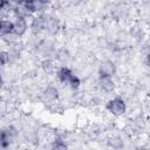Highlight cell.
<instances>
[{
    "instance_id": "8992f818",
    "label": "cell",
    "mask_w": 150,
    "mask_h": 150,
    "mask_svg": "<svg viewBox=\"0 0 150 150\" xmlns=\"http://www.w3.org/2000/svg\"><path fill=\"white\" fill-rule=\"evenodd\" d=\"M9 64V54L8 50H0V66Z\"/></svg>"
},
{
    "instance_id": "ba28073f",
    "label": "cell",
    "mask_w": 150,
    "mask_h": 150,
    "mask_svg": "<svg viewBox=\"0 0 150 150\" xmlns=\"http://www.w3.org/2000/svg\"><path fill=\"white\" fill-rule=\"evenodd\" d=\"M123 1H125V0H123Z\"/></svg>"
},
{
    "instance_id": "3957f363",
    "label": "cell",
    "mask_w": 150,
    "mask_h": 150,
    "mask_svg": "<svg viewBox=\"0 0 150 150\" xmlns=\"http://www.w3.org/2000/svg\"><path fill=\"white\" fill-rule=\"evenodd\" d=\"M117 84L114 77L110 76H97V89L101 93L110 94L116 89Z\"/></svg>"
},
{
    "instance_id": "52a82bcc",
    "label": "cell",
    "mask_w": 150,
    "mask_h": 150,
    "mask_svg": "<svg viewBox=\"0 0 150 150\" xmlns=\"http://www.w3.org/2000/svg\"><path fill=\"white\" fill-rule=\"evenodd\" d=\"M12 1H14V2H15V5H21V4H23V2H25V0H12Z\"/></svg>"
},
{
    "instance_id": "7a4b0ae2",
    "label": "cell",
    "mask_w": 150,
    "mask_h": 150,
    "mask_svg": "<svg viewBox=\"0 0 150 150\" xmlns=\"http://www.w3.org/2000/svg\"><path fill=\"white\" fill-rule=\"evenodd\" d=\"M117 71V66L111 60H102L98 61L97 66V75L98 76H110L114 77Z\"/></svg>"
},
{
    "instance_id": "277c9868",
    "label": "cell",
    "mask_w": 150,
    "mask_h": 150,
    "mask_svg": "<svg viewBox=\"0 0 150 150\" xmlns=\"http://www.w3.org/2000/svg\"><path fill=\"white\" fill-rule=\"evenodd\" d=\"M27 30H28L27 19L22 16H15V20L13 21V32L21 38L27 33Z\"/></svg>"
},
{
    "instance_id": "5b68a950",
    "label": "cell",
    "mask_w": 150,
    "mask_h": 150,
    "mask_svg": "<svg viewBox=\"0 0 150 150\" xmlns=\"http://www.w3.org/2000/svg\"><path fill=\"white\" fill-rule=\"evenodd\" d=\"M13 32V21L8 19H1L0 20V35L9 34Z\"/></svg>"
},
{
    "instance_id": "6da1fadb",
    "label": "cell",
    "mask_w": 150,
    "mask_h": 150,
    "mask_svg": "<svg viewBox=\"0 0 150 150\" xmlns=\"http://www.w3.org/2000/svg\"><path fill=\"white\" fill-rule=\"evenodd\" d=\"M104 109L114 117H121L127 112L128 104L127 101L122 97V95H115L109 98L104 105Z\"/></svg>"
}]
</instances>
